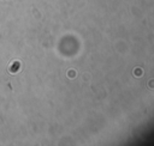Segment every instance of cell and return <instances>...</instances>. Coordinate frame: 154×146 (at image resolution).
I'll return each instance as SVG.
<instances>
[{
	"instance_id": "cell-1",
	"label": "cell",
	"mask_w": 154,
	"mask_h": 146,
	"mask_svg": "<svg viewBox=\"0 0 154 146\" xmlns=\"http://www.w3.org/2000/svg\"><path fill=\"white\" fill-rule=\"evenodd\" d=\"M134 76L141 77V76H142V69H141V68H135V69H134Z\"/></svg>"
},
{
	"instance_id": "cell-2",
	"label": "cell",
	"mask_w": 154,
	"mask_h": 146,
	"mask_svg": "<svg viewBox=\"0 0 154 146\" xmlns=\"http://www.w3.org/2000/svg\"><path fill=\"white\" fill-rule=\"evenodd\" d=\"M67 76H69V77H70V78H73V77H75V76H76V72H75V71H73V69H70V71H69V72H67Z\"/></svg>"
},
{
	"instance_id": "cell-3",
	"label": "cell",
	"mask_w": 154,
	"mask_h": 146,
	"mask_svg": "<svg viewBox=\"0 0 154 146\" xmlns=\"http://www.w3.org/2000/svg\"><path fill=\"white\" fill-rule=\"evenodd\" d=\"M148 86H149L150 89H154V79H150V80L148 82Z\"/></svg>"
}]
</instances>
